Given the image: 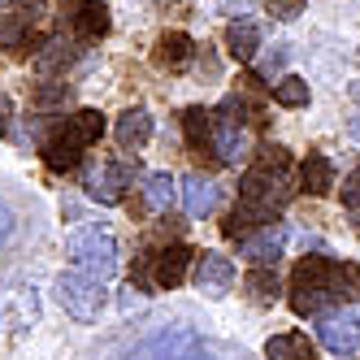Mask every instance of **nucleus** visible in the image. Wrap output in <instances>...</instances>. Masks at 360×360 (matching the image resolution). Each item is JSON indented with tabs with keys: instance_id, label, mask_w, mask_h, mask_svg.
<instances>
[{
	"instance_id": "obj_1",
	"label": "nucleus",
	"mask_w": 360,
	"mask_h": 360,
	"mask_svg": "<svg viewBox=\"0 0 360 360\" xmlns=\"http://www.w3.org/2000/svg\"><path fill=\"white\" fill-rule=\"evenodd\" d=\"M360 287V269L339 265L330 256H304L291 274V308L300 317H321L330 313V304H343Z\"/></svg>"
},
{
	"instance_id": "obj_2",
	"label": "nucleus",
	"mask_w": 360,
	"mask_h": 360,
	"mask_svg": "<svg viewBox=\"0 0 360 360\" xmlns=\"http://www.w3.org/2000/svg\"><path fill=\"white\" fill-rule=\"evenodd\" d=\"M65 256L74 261V269H83L100 282H109L117 274V239L100 226H79L65 239Z\"/></svg>"
},
{
	"instance_id": "obj_3",
	"label": "nucleus",
	"mask_w": 360,
	"mask_h": 360,
	"mask_svg": "<svg viewBox=\"0 0 360 360\" xmlns=\"http://www.w3.org/2000/svg\"><path fill=\"white\" fill-rule=\"evenodd\" d=\"M53 291H57V304L65 308L74 321H87L91 326V321H100V313H105V282L91 278V274H83V269L57 274Z\"/></svg>"
},
{
	"instance_id": "obj_4",
	"label": "nucleus",
	"mask_w": 360,
	"mask_h": 360,
	"mask_svg": "<svg viewBox=\"0 0 360 360\" xmlns=\"http://www.w3.org/2000/svg\"><path fill=\"white\" fill-rule=\"evenodd\" d=\"M131 360H213V343L200 339L195 330H161L143 339Z\"/></svg>"
},
{
	"instance_id": "obj_5",
	"label": "nucleus",
	"mask_w": 360,
	"mask_h": 360,
	"mask_svg": "<svg viewBox=\"0 0 360 360\" xmlns=\"http://www.w3.org/2000/svg\"><path fill=\"white\" fill-rule=\"evenodd\" d=\"M287 178H291V174H274V169L252 165V169L243 174V183H239V204H248V209H256L265 221H274V213L291 200Z\"/></svg>"
},
{
	"instance_id": "obj_6",
	"label": "nucleus",
	"mask_w": 360,
	"mask_h": 360,
	"mask_svg": "<svg viewBox=\"0 0 360 360\" xmlns=\"http://www.w3.org/2000/svg\"><path fill=\"white\" fill-rule=\"evenodd\" d=\"M317 339L326 343V352L334 356H352L360 352V313L356 308H330V313L317 317Z\"/></svg>"
},
{
	"instance_id": "obj_7",
	"label": "nucleus",
	"mask_w": 360,
	"mask_h": 360,
	"mask_svg": "<svg viewBox=\"0 0 360 360\" xmlns=\"http://www.w3.org/2000/svg\"><path fill=\"white\" fill-rule=\"evenodd\" d=\"M61 27L74 39H83V44L105 39L109 35V9H105V0H74V5H65L61 9Z\"/></svg>"
},
{
	"instance_id": "obj_8",
	"label": "nucleus",
	"mask_w": 360,
	"mask_h": 360,
	"mask_svg": "<svg viewBox=\"0 0 360 360\" xmlns=\"http://www.w3.org/2000/svg\"><path fill=\"white\" fill-rule=\"evenodd\" d=\"M282 248H287V226H278V221H269V226H261V230H252V235L239 239V256L252 261V269H274Z\"/></svg>"
},
{
	"instance_id": "obj_9",
	"label": "nucleus",
	"mask_w": 360,
	"mask_h": 360,
	"mask_svg": "<svg viewBox=\"0 0 360 360\" xmlns=\"http://www.w3.org/2000/svg\"><path fill=\"white\" fill-rule=\"evenodd\" d=\"M131 183H135V169L126 165V161H105L100 169L87 174V195L96 204H122Z\"/></svg>"
},
{
	"instance_id": "obj_10",
	"label": "nucleus",
	"mask_w": 360,
	"mask_h": 360,
	"mask_svg": "<svg viewBox=\"0 0 360 360\" xmlns=\"http://www.w3.org/2000/svg\"><path fill=\"white\" fill-rule=\"evenodd\" d=\"M148 265H152V282H157L161 291H174L178 282L187 278V269L195 265V252H191L187 243H169V248H161L157 256H148Z\"/></svg>"
},
{
	"instance_id": "obj_11",
	"label": "nucleus",
	"mask_w": 360,
	"mask_h": 360,
	"mask_svg": "<svg viewBox=\"0 0 360 360\" xmlns=\"http://www.w3.org/2000/svg\"><path fill=\"white\" fill-rule=\"evenodd\" d=\"M191 282H195V291L217 300V295L230 291V282H235V265H230V256H221V252H195Z\"/></svg>"
},
{
	"instance_id": "obj_12",
	"label": "nucleus",
	"mask_w": 360,
	"mask_h": 360,
	"mask_svg": "<svg viewBox=\"0 0 360 360\" xmlns=\"http://www.w3.org/2000/svg\"><path fill=\"white\" fill-rule=\"evenodd\" d=\"M100 135H105V117H100V109H79V113H70L65 122H57V131L48 135V139H57V143H70V148H91Z\"/></svg>"
},
{
	"instance_id": "obj_13",
	"label": "nucleus",
	"mask_w": 360,
	"mask_h": 360,
	"mask_svg": "<svg viewBox=\"0 0 360 360\" xmlns=\"http://www.w3.org/2000/svg\"><path fill=\"white\" fill-rule=\"evenodd\" d=\"M191 57H195V39H191L187 31H165V35L157 39V48H152V65H157V70H169V74L187 70Z\"/></svg>"
},
{
	"instance_id": "obj_14",
	"label": "nucleus",
	"mask_w": 360,
	"mask_h": 360,
	"mask_svg": "<svg viewBox=\"0 0 360 360\" xmlns=\"http://www.w3.org/2000/svg\"><path fill=\"white\" fill-rule=\"evenodd\" d=\"M213 152H217L221 165H239V161L248 157V135H243V126L217 117V126H213Z\"/></svg>"
},
{
	"instance_id": "obj_15",
	"label": "nucleus",
	"mask_w": 360,
	"mask_h": 360,
	"mask_svg": "<svg viewBox=\"0 0 360 360\" xmlns=\"http://www.w3.org/2000/svg\"><path fill=\"white\" fill-rule=\"evenodd\" d=\"M256 48H261V27H256L252 18H235L226 27V53L235 61H252Z\"/></svg>"
},
{
	"instance_id": "obj_16",
	"label": "nucleus",
	"mask_w": 360,
	"mask_h": 360,
	"mask_svg": "<svg viewBox=\"0 0 360 360\" xmlns=\"http://www.w3.org/2000/svg\"><path fill=\"white\" fill-rule=\"evenodd\" d=\"M113 135H117V143L126 148V152H139L148 139H152V113L148 109H126L122 117H117V126H113Z\"/></svg>"
},
{
	"instance_id": "obj_17",
	"label": "nucleus",
	"mask_w": 360,
	"mask_h": 360,
	"mask_svg": "<svg viewBox=\"0 0 360 360\" xmlns=\"http://www.w3.org/2000/svg\"><path fill=\"white\" fill-rule=\"evenodd\" d=\"M265 360H317V352L308 343V334L287 330V334H274L265 343Z\"/></svg>"
},
{
	"instance_id": "obj_18",
	"label": "nucleus",
	"mask_w": 360,
	"mask_h": 360,
	"mask_svg": "<svg viewBox=\"0 0 360 360\" xmlns=\"http://www.w3.org/2000/svg\"><path fill=\"white\" fill-rule=\"evenodd\" d=\"M183 209H187V217H209L217 209V187L209 183V178L191 174L183 183Z\"/></svg>"
},
{
	"instance_id": "obj_19",
	"label": "nucleus",
	"mask_w": 360,
	"mask_h": 360,
	"mask_svg": "<svg viewBox=\"0 0 360 360\" xmlns=\"http://www.w3.org/2000/svg\"><path fill=\"white\" fill-rule=\"evenodd\" d=\"M300 183H304L308 195H326V191L334 187V165H330V157H321V152H308L304 165H300Z\"/></svg>"
},
{
	"instance_id": "obj_20",
	"label": "nucleus",
	"mask_w": 360,
	"mask_h": 360,
	"mask_svg": "<svg viewBox=\"0 0 360 360\" xmlns=\"http://www.w3.org/2000/svg\"><path fill=\"white\" fill-rule=\"evenodd\" d=\"M213 126H217V117L209 113V109H187L183 113V131H187V143L200 152H213Z\"/></svg>"
},
{
	"instance_id": "obj_21",
	"label": "nucleus",
	"mask_w": 360,
	"mask_h": 360,
	"mask_svg": "<svg viewBox=\"0 0 360 360\" xmlns=\"http://www.w3.org/2000/svg\"><path fill=\"white\" fill-rule=\"evenodd\" d=\"M143 209L148 213H169V204H174V178L165 174V169H157V174H143Z\"/></svg>"
},
{
	"instance_id": "obj_22",
	"label": "nucleus",
	"mask_w": 360,
	"mask_h": 360,
	"mask_svg": "<svg viewBox=\"0 0 360 360\" xmlns=\"http://www.w3.org/2000/svg\"><path fill=\"white\" fill-rule=\"evenodd\" d=\"M243 291H248V300H252V304H278L282 282H278V274H274V269H248Z\"/></svg>"
},
{
	"instance_id": "obj_23",
	"label": "nucleus",
	"mask_w": 360,
	"mask_h": 360,
	"mask_svg": "<svg viewBox=\"0 0 360 360\" xmlns=\"http://www.w3.org/2000/svg\"><path fill=\"white\" fill-rule=\"evenodd\" d=\"M74 61V44L70 39H48L39 53H35V70L39 74H57V70H65Z\"/></svg>"
},
{
	"instance_id": "obj_24",
	"label": "nucleus",
	"mask_w": 360,
	"mask_h": 360,
	"mask_svg": "<svg viewBox=\"0 0 360 360\" xmlns=\"http://www.w3.org/2000/svg\"><path fill=\"white\" fill-rule=\"evenodd\" d=\"M308 96H313V91H308V83L300 79V74H287V79L274 83V100H278L282 109H304Z\"/></svg>"
},
{
	"instance_id": "obj_25",
	"label": "nucleus",
	"mask_w": 360,
	"mask_h": 360,
	"mask_svg": "<svg viewBox=\"0 0 360 360\" xmlns=\"http://www.w3.org/2000/svg\"><path fill=\"white\" fill-rule=\"evenodd\" d=\"M27 31H31V18L27 13H0V48H18L22 39H27Z\"/></svg>"
},
{
	"instance_id": "obj_26",
	"label": "nucleus",
	"mask_w": 360,
	"mask_h": 360,
	"mask_svg": "<svg viewBox=\"0 0 360 360\" xmlns=\"http://www.w3.org/2000/svg\"><path fill=\"white\" fill-rule=\"evenodd\" d=\"M256 165L274 169V174H291V157H287V148H278V143H261V148H256Z\"/></svg>"
},
{
	"instance_id": "obj_27",
	"label": "nucleus",
	"mask_w": 360,
	"mask_h": 360,
	"mask_svg": "<svg viewBox=\"0 0 360 360\" xmlns=\"http://www.w3.org/2000/svg\"><path fill=\"white\" fill-rule=\"evenodd\" d=\"M252 117H256V109L248 105V96H226V100H221V122L243 126V122H252Z\"/></svg>"
},
{
	"instance_id": "obj_28",
	"label": "nucleus",
	"mask_w": 360,
	"mask_h": 360,
	"mask_svg": "<svg viewBox=\"0 0 360 360\" xmlns=\"http://www.w3.org/2000/svg\"><path fill=\"white\" fill-rule=\"evenodd\" d=\"M65 100H70V83H39V87H35V105H39V109L65 105Z\"/></svg>"
},
{
	"instance_id": "obj_29",
	"label": "nucleus",
	"mask_w": 360,
	"mask_h": 360,
	"mask_svg": "<svg viewBox=\"0 0 360 360\" xmlns=\"http://www.w3.org/2000/svg\"><path fill=\"white\" fill-rule=\"evenodd\" d=\"M265 9H269L274 18H282V22H291V18L304 13V0H265Z\"/></svg>"
},
{
	"instance_id": "obj_30",
	"label": "nucleus",
	"mask_w": 360,
	"mask_h": 360,
	"mask_svg": "<svg viewBox=\"0 0 360 360\" xmlns=\"http://www.w3.org/2000/svg\"><path fill=\"white\" fill-rule=\"evenodd\" d=\"M343 204H347L352 213H360V165L343 178Z\"/></svg>"
},
{
	"instance_id": "obj_31",
	"label": "nucleus",
	"mask_w": 360,
	"mask_h": 360,
	"mask_svg": "<svg viewBox=\"0 0 360 360\" xmlns=\"http://www.w3.org/2000/svg\"><path fill=\"white\" fill-rule=\"evenodd\" d=\"M13 230H18V217H13V209L5 200H0V248H5L9 239H13Z\"/></svg>"
},
{
	"instance_id": "obj_32",
	"label": "nucleus",
	"mask_w": 360,
	"mask_h": 360,
	"mask_svg": "<svg viewBox=\"0 0 360 360\" xmlns=\"http://www.w3.org/2000/svg\"><path fill=\"white\" fill-rule=\"evenodd\" d=\"M282 65H287V48H282V44H274V53L265 57V65H261V74H274V70H282Z\"/></svg>"
},
{
	"instance_id": "obj_33",
	"label": "nucleus",
	"mask_w": 360,
	"mask_h": 360,
	"mask_svg": "<svg viewBox=\"0 0 360 360\" xmlns=\"http://www.w3.org/2000/svg\"><path fill=\"white\" fill-rule=\"evenodd\" d=\"M9 122H13V105H9V96L0 91V135H9Z\"/></svg>"
},
{
	"instance_id": "obj_34",
	"label": "nucleus",
	"mask_w": 360,
	"mask_h": 360,
	"mask_svg": "<svg viewBox=\"0 0 360 360\" xmlns=\"http://www.w3.org/2000/svg\"><path fill=\"white\" fill-rule=\"evenodd\" d=\"M347 135H352V139L360 143V117H352V122H347Z\"/></svg>"
},
{
	"instance_id": "obj_35",
	"label": "nucleus",
	"mask_w": 360,
	"mask_h": 360,
	"mask_svg": "<svg viewBox=\"0 0 360 360\" xmlns=\"http://www.w3.org/2000/svg\"><path fill=\"white\" fill-rule=\"evenodd\" d=\"M352 96H356V100H360V83H356V87H352Z\"/></svg>"
},
{
	"instance_id": "obj_36",
	"label": "nucleus",
	"mask_w": 360,
	"mask_h": 360,
	"mask_svg": "<svg viewBox=\"0 0 360 360\" xmlns=\"http://www.w3.org/2000/svg\"><path fill=\"white\" fill-rule=\"evenodd\" d=\"M5 5H9V0H0V13H5Z\"/></svg>"
},
{
	"instance_id": "obj_37",
	"label": "nucleus",
	"mask_w": 360,
	"mask_h": 360,
	"mask_svg": "<svg viewBox=\"0 0 360 360\" xmlns=\"http://www.w3.org/2000/svg\"><path fill=\"white\" fill-rule=\"evenodd\" d=\"M356 61H360V53H356Z\"/></svg>"
}]
</instances>
